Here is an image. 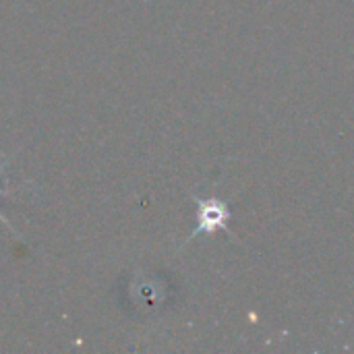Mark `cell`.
<instances>
[{"label":"cell","mask_w":354,"mask_h":354,"mask_svg":"<svg viewBox=\"0 0 354 354\" xmlns=\"http://www.w3.org/2000/svg\"><path fill=\"white\" fill-rule=\"evenodd\" d=\"M0 195H4V191H0ZM0 222H2V224H4V226H6V228L10 230V232H17V228H15V226H10V222H8V220H6V218L2 216V212H0ZM17 234H19V232H17Z\"/></svg>","instance_id":"2"},{"label":"cell","mask_w":354,"mask_h":354,"mask_svg":"<svg viewBox=\"0 0 354 354\" xmlns=\"http://www.w3.org/2000/svg\"><path fill=\"white\" fill-rule=\"evenodd\" d=\"M228 218H230V212L222 201H218V199H197V228L191 234V239L201 234V232H214L218 228L226 230Z\"/></svg>","instance_id":"1"}]
</instances>
